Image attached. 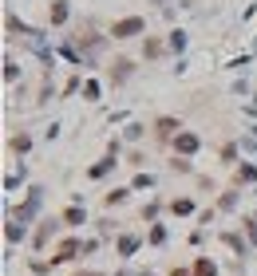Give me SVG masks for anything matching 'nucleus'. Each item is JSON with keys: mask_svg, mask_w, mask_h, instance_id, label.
<instances>
[{"mask_svg": "<svg viewBox=\"0 0 257 276\" xmlns=\"http://www.w3.org/2000/svg\"><path fill=\"white\" fill-rule=\"evenodd\" d=\"M135 32H143V20H138V16H131V20L115 24V40H127V36H135Z\"/></svg>", "mask_w": 257, "mask_h": 276, "instance_id": "f257e3e1", "label": "nucleus"}, {"mask_svg": "<svg viewBox=\"0 0 257 276\" xmlns=\"http://www.w3.org/2000/svg\"><path fill=\"white\" fill-rule=\"evenodd\" d=\"M194 146H198V138H194V134H182V138H178V150H182V154H190Z\"/></svg>", "mask_w": 257, "mask_h": 276, "instance_id": "f03ea898", "label": "nucleus"}, {"mask_svg": "<svg viewBox=\"0 0 257 276\" xmlns=\"http://www.w3.org/2000/svg\"><path fill=\"white\" fill-rule=\"evenodd\" d=\"M194 272H198V276H214V264H210V261H198Z\"/></svg>", "mask_w": 257, "mask_h": 276, "instance_id": "7ed1b4c3", "label": "nucleus"}, {"mask_svg": "<svg viewBox=\"0 0 257 276\" xmlns=\"http://www.w3.org/2000/svg\"><path fill=\"white\" fill-rule=\"evenodd\" d=\"M79 276H99V272H79Z\"/></svg>", "mask_w": 257, "mask_h": 276, "instance_id": "20e7f679", "label": "nucleus"}, {"mask_svg": "<svg viewBox=\"0 0 257 276\" xmlns=\"http://www.w3.org/2000/svg\"><path fill=\"white\" fill-rule=\"evenodd\" d=\"M174 276H186V272H174Z\"/></svg>", "mask_w": 257, "mask_h": 276, "instance_id": "39448f33", "label": "nucleus"}]
</instances>
